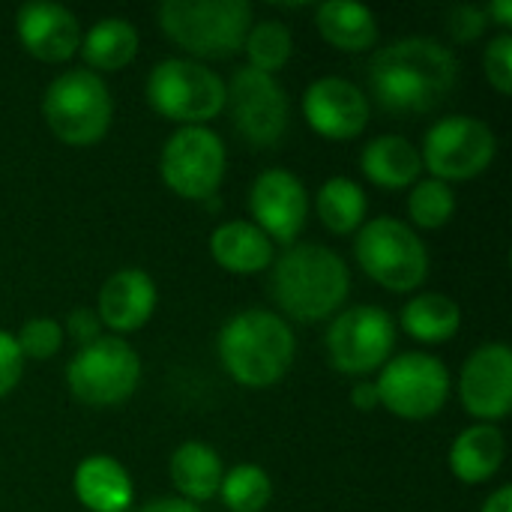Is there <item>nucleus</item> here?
Masks as SVG:
<instances>
[{
	"label": "nucleus",
	"mask_w": 512,
	"mask_h": 512,
	"mask_svg": "<svg viewBox=\"0 0 512 512\" xmlns=\"http://www.w3.org/2000/svg\"><path fill=\"white\" fill-rule=\"evenodd\" d=\"M24 360H51L63 348V327L54 318H30L15 333Z\"/></svg>",
	"instance_id": "obj_31"
},
{
	"label": "nucleus",
	"mask_w": 512,
	"mask_h": 512,
	"mask_svg": "<svg viewBox=\"0 0 512 512\" xmlns=\"http://www.w3.org/2000/svg\"><path fill=\"white\" fill-rule=\"evenodd\" d=\"M318 33L339 51H369L378 42V18L372 9L348 0H330L315 9Z\"/></svg>",
	"instance_id": "obj_24"
},
{
	"label": "nucleus",
	"mask_w": 512,
	"mask_h": 512,
	"mask_svg": "<svg viewBox=\"0 0 512 512\" xmlns=\"http://www.w3.org/2000/svg\"><path fill=\"white\" fill-rule=\"evenodd\" d=\"M75 498L90 512H126L132 507L135 486L129 471L114 456H87L72 477Z\"/></svg>",
	"instance_id": "obj_19"
},
{
	"label": "nucleus",
	"mask_w": 512,
	"mask_h": 512,
	"mask_svg": "<svg viewBox=\"0 0 512 512\" xmlns=\"http://www.w3.org/2000/svg\"><path fill=\"white\" fill-rule=\"evenodd\" d=\"M489 27L486 9L483 6H471V3H459L447 12V33L456 42H477Z\"/></svg>",
	"instance_id": "obj_33"
},
{
	"label": "nucleus",
	"mask_w": 512,
	"mask_h": 512,
	"mask_svg": "<svg viewBox=\"0 0 512 512\" xmlns=\"http://www.w3.org/2000/svg\"><path fill=\"white\" fill-rule=\"evenodd\" d=\"M210 255L222 270H228L234 276H252V273L270 270L273 243L252 222L231 219V222H222L210 234Z\"/></svg>",
	"instance_id": "obj_20"
},
{
	"label": "nucleus",
	"mask_w": 512,
	"mask_h": 512,
	"mask_svg": "<svg viewBox=\"0 0 512 512\" xmlns=\"http://www.w3.org/2000/svg\"><path fill=\"white\" fill-rule=\"evenodd\" d=\"M459 84L453 48L432 36H405L375 51L369 63L372 96L396 114L435 111Z\"/></svg>",
	"instance_id": "obj_1"
},
{
	"label": "nucleus",
	"mask_w": 512,
	"mask_h": 512,
	"mask_svg": "<svg viewBox=\"0 0 512 512\" xmlns=\"http://www.w3.org/2000/svg\"><path fill=\"white\" fill-rule=\"evenodd\" d=\"M366 192L360 183H354L351 177H330L315 198V210L321 225L330 234H354L363 228L366 222Z\"/></svg>",
	"instance_id": "obj_27"
},
{
	"label": "nucleus",
	"mask_w": 512,
	"mask_h": 512,
	"mask_svg": "<svg viewBox=\"0 0 512 512\" xmlns=\"http://www.w3.org/2000/svg\"><path fill=\"white\" fill-rule=\"evenodd\" d=\"M459 399L480 423H495L510 414L512 351L507 345L489 342L468 357L459 375Z\"/></svg>",
	"instance_id": "obj_16"
},
{
	"label": "nucleus",
	"mask_w": 512,
	"mask_h": 512,
	"mask_svg": "<svg viewBox=\"0 0 512 512\" xmlns=\"http://www.w3.org/2000/svg\"><path fill=\"white\" fill-rule=\"evenodd\" d=\"M24 51L42 63H66L81 48V24L60 3H24L15 15Z\"/></svg>",
	"instance_id": "obj_17"
},
{
	"label": "nucleus",
	"mask_w": 512,
	"mask_h": 512,
	"mask_svg": "<svg viewBox=\"0 0 512 512\" xmlns=\"http://www.w3.org/2000/svg\"><path fill=\"white\" fill-rule=\"evenodd\" d=\"M408 216L417 228L438 231L456 216V192L444 180H417L408 192Z\"/></svg>",
	"instance_id": "obj_30"
},
{
	"label": "nucleus",
	"mask_w": 512,
	"mask_h": 512,
	"mask_svg": "<svg viewBox=\"0 0 512 512\" xmlns=\"http://www.w3.org/2000/svg\"><path fill=\"white\" fill-rule=\"evenodd\" d=\"M348 291V264L321 243L288 246L270 264V297L288 318L300 324L333 318L345 306Z\"/></svg>",
	"instance_id": "obj_2"
},
{
	"label": "nucleus",
	"mask_w": 512,
	"mask_h": 512,
	"mask_svg": "<svg viewBox=\"0 0 512 512\" xmlns=\"http://www.w3.org/2000/svg\"><path fill=\"white\" fill-rule=\"evenodd\" d=\"M138 512H201L195 504L183 501V498H159V501H150L144 504Z\"/></svg>",
	"instance_id": "obj_37"
},
{
	"label": "nucleus",
	"mask_w": 512,
	"mask_h": 512,
	"mask_svg": "<svg viewBox=\"0 0 512 512\" xmlns=\"http://www.w3.org/2000/svg\"><path fill=\"white\" fill-rule=\"evenodd\" d=\"M219 495L231 512H264L273 498V480L261 465H237L225 471Z\"/></svg>",
	"instance_id": "obj_29"
},
{
	"label": "nucleus",
	"mask_w": 512,
	"mask_h": 512,
	"mask_svg": "<svg viewBox=\"0 0 512 512\" xmlns=\"http://www.w3.org/2000/svg\"><path fill=\"white\" fill-rule=\"evenodd\" d=\"M225 165V144L207 126H180L168 135L159 156L162 183L186 201L213 198L225 180Z\"/></svg>",
	"instance_id": "obj_10"
},
{
	"label": "nucleus",
	"mask_w": 512,
	"mask_h": 512,
	"mask_svg": "<svg viewBox=\"0 0 512 512\" xmlns=\"http://www.w3.org/2000/svg\"><path fill=\"white\" fill-rule=\"evenodd\" d=\"M360 171L381 189H411L423 174V159L405 135H378L363 147Z\"/></svg>",
	"instance_id": "obj_22"
},
{
	"label": "nucleus",
	"mask_w": 512,
	"mask_h": 512,
	"mask_svg": "<svg viewBox=\"0 0 512 512\" xmlns=\"http://www.w3.org/2000/svg\"><path fill=\"white\" fill-rule=\"evenodd\" d=\"M483 72L486 81L501 93H512V36L510 33H498L489 39L486 51H483Z\"/></svg>",
	"instance_id": "obj_32"
},
{
	"label": "nucleus",
	"mask_w": 512,
	"mask_h": 512,
	"mask_svg": "<svg viewBox=\"0 0 512 512\" xmlns=\"http://www.w3.org/2000/svg\"><path fill=\"white\" fill-rule=\"evenodd\" d=\"M147 102L180 126H204L225 108V81L192 57H168L147 75Z\"/></svg>",
	"instance_id": "obj_7"
},
{
	"label": "nucleus",
	"mask_w": 512,
	"mask_h": 512,
	"mask_svg": "<svg viewBox=\"0 0 512 512\" xmlns=\"http://www.w3.org/2000/svg\"><path fill=\"white\" fill-rule=\"evenodd\" d=\"M297 354V339L288 321L267 309H246L225 321L219 330L222 369L249 390L279 384Z\"/></svg>",
	"instance_id": "obj_3"
},
{
	"label": "nucleus",
	"mask_w": 512,
	"mask_h": 512,
	"mask_svg": "<svg viewBox=\"0 0 512 512\" xmlns=\"http://www.w3.org/2000/svg\"><path fill=\"white\" fill-rule=\"evenodd\" d=\"M243 51L249 57L246 66H252L258 72H267V75H276L279 69L288 66V60L294 54V36L282 21L267 18V21H258V24L249 27Z\"/></svg>",
	"instance_id": "obj_28"
},
{
	"label": "nucleus",
	"mask_w": 512,
	"mask_h": 512,
	"mask_svg": "<svg viewBox=\"0 0 512 512\" xmlns=\"http://www.w3.org/2000/svg\"><path fill=\"white\" fill-rule=\"evenodd\" d=\"M24 375V357L18 351L15 333L0 330V399L9 396Z\"/></svg>",
	"instance_id": "obj_34"
},
{
	"label": "nucleus",
	"mask_w": 512,
	"mask_h": 512,
	"mask_svg": "<svg viewBox=\"0 0 512 512\" xmlns=\"http://www.w3.org/2000/svg\"><path fill=\"white\" fill-rule=\"evenodd\" d=\"M498 156L495 129L474 114H447L435 126H429L420 159L423 168L432 171L435 180H474L480 177Z\"/></svg>",
	"instance_id": "obj_9"
},
{
	"label": "nucleus",
	"mask_w": 512,
	"mask_h": 512,
	"mask_svg": "<svg viewBox=\"0 0 512 512\" xmlns=\"http://www.w3.org/2000/svg\"><path fill=\"white\" fill-rule=\"evenodd\" d=\"M156 15L162 33L201 60L234 57L252 27L246 0H165Z\"/></svg>",
	"instance_id": "obj_4"
},
{
	"label": "nucleus",
	"mask_w": 512,
	"mask_h": 512,
	"mask_svg": "<svg viewBox=\"0 0 512 512\" xmlns=\"http://www.w3.org/2000/svg\"><path fill=\"white\" fill-rule=\"evenodd\" d=\"M351 405H354L357 411H363V414H369V411L381 408V399H378V387H375V381H360V384H354V387H351Z\"/></svg>",
	"instance_id": "obj_36"
},
{
	"label": "nucleus",
	"mask_w": 512,
	"mask_h": 512,
	"mask_svg": "<svg viewBox=\"0 0 512 512\" xmlns=\"http://www.w3.org/2000/svg\"><path fill=\"white\" fill-rule=\"evenodd\" d=\"M402 327L411 339L423 345L450 342L462 327V309L453 297L441 291H423L402 309Z\"/></svg>",
	"instance_id": "obj_26"
},
{
	"label": "nucleus",
	"mask_w": 512,
	"mask_h": 512,
	"mask_svg": "<svg viewBox=\"0 0 512 512\" xmlns=\"http://www.w3.org/2000/svg\"><path fill=\"white\" fill-rule=\"evenodd\" d=\"M381 408L402 420H429L450 399V372L432 354H402L381 366L375 381Z\"/></svg>",
	"instance_id": "obj_11"
},
{
	"label": "nucleus",
	"mask_w": 512,
	"mask_h": 512,
	"mask_svg": "<svg viewBox=\"0 0 512 512\" xmlns=\"http://www.w3.org/2000/svg\"><path fill=\"white\" fill-rule=\"evenodd\" d=\"M42 117L51 135L66 147H93L111 129L114 99L96 72L66 69L45 87Z\"/></svg>",
	"instance_id": "obj_5"
},
{
	"label": "nucleus",
	"mask_w": 512,
	"mask_h": 512,
	"mask_svg": "<svg viewBox=\"0 0 512 512\" xmlns=\"http://www.w3.org/2000/svg\"><path fill=\"white\" fill-rule=\"evenodd\" d=\"M66 384L75 402L87 408L123 405L141 384V357L120 336H99L75 351L66 366Z\"/></svg>",
	"instance_id": "obj_8"
},
{
	"label": "nucleus",
	"mask_w": 512,
	"mask_h": 512,
	"mask_svg": "<svg viewBox=\"0 0 512 512\" xmlns=\"http://www.w3.org/2000/svg\"><path fill=\"white\" fill-rule=\"evenodd\" d=\"M396 345L393 318L381 306H351L336 312L327 327V357L342 375H369L381 369Z\"/></svg>",
	"instance_id": "obj_12"
},
{
	"label": "nucleus",
	"mask_w": 512,
	"mask_h": 512,
	"mask_svg": "<svg viewBox=\"0 0 512 512\" xmlns=\"http://www.w3.org/2000/svg\"><path fill=\"white\" fill-rule=\"evenodd\" d=\"M360 270L393 294H411L429 279V249L420 234L393 216L363 222L354 240Z\"/></svg>",
	"instance_id": "obj_6"
},
{
	"label": "nucleus",
	"mask_w": 512,
	"mask_h": 512,
	"mask_svg": "<svg viewBox=\"0 0 512 512\" xmlns=\"http://www.w3.org/2000/svg\"><path fill=\"white\" fill-rule=\"evenodd\" d=\"M303 117L312 132L330 141H351L369 126L366 93L339 75H324L312 81L303 93Z\"/></svg>",
	"instance_id": "obj_15"
},
{
	"label": "nucleus",
	"mask_w": 512,
	"mask_h": 512,
	"mask_svg": "<svg viewBox=\"0 0 512 512\" xmlns=\"http://www.w3.org/2000/svg\"><path fill=\"white\" fill-rule=\"evenodd\" d=\"M156 300V282L144 270L126 267L102 282L96 297V315L111 333H135L153 318Z\"/></svg>",
	"instance_id": "obj_18"
},
{
	"label": "nucleus",
	"mask_w": 512,
	"mask_h": 512,
	"mask_svg": "<svg viewBox=\"0 0 512 512\" xmlns=\"http://www.w3.org/2000/svg\"><path fill=\"white\" fill-rule=\"evenodd\" d=\"M168 474H171V483H174V489H177V495L183 501L201 504V501H210V498L219 495L225 468H222L219 453L210 444L186 441L171 453Z\"/></svg>",
	"instance_id": "obj_23"
},
{
	"label": "nucleus",
	"mask_w": 512,
	"mask_h": 512,
	"mask_svg": "<svg viewBox=\"0 0 512 512\" xmlns=\"http://www.w3.org/2000/svg\"><path fill=\"white\" fill-rule=\"evenodd\" d=\"M78 51L90 72H120L138 54V30L126 18H99L87 33H81Z\"/></svg>",
	"instance_id": "obj_25"
},
{
	"label": "nucleus",
	"mask_w": 512,
	"mask_h": 512,
	"mask_svg": "<svg viewBox=\"0 0 512 512\" xmlns=\"http://www.w3.org/2000/svg\"><path fill=\"white\" fill-rule=\"evenodd\" d=\"M225 105L231 108L237 132L249 144L276 147L282 141L291 117V102L276 75L240 66L225 87Z\"/></svg>",
	"instance_id": "obj_13"
},
{
	"label": "nucleus",
	"mask_w": 512,
	"mask_h": 512,
	"mask_svg": "<svg viewBox=\"0 0 512 512\" xmlns=\"http://www.w3.org/2000/svg\"><path fill=\"white\" fill-rule=\"evenodd\" d=\"M486 18L495 21L504 33L512 27V0H495L486 6Z\"/></svg>",
	"instance_id": "obj_38"
},
{
	"label": "nucleus",
	"mask_w": 512,
	"mask_h": 512,
	"mask_svg": "<svg viewBox=\"0 0 512 512\" xmlns=\"http://www.w3.org/2000/svg\"><path fill=\"white\" fill-rule=\"evenodd\" d=\"M249 213L255 219L252 225L261 228L270 243H294L309 216V195L303 180L285 168L261 171L249 189Z\"/></svg>",
	"instance_id": "obj_14"
},
{
	"label": "nucleus",
	"mask_w": 512,
	"mask_h": 512,
	"mask_svg": "<svg viewBox=\"0 0 512 512\" xmlns=\"http://www.w3.org/2000/svg\"><path fill=\"white\" fill-rule=\"evenodd\" d=\"M63 336H69L78 348L96 342L102 336V321L96 315V309H87V306H78L69 312L66 318V327H63Z\"/></svg>",
	"instance_id": "obj_35"
},
{
	"label": "nucleus",
	"mask_w": 512,
	"mask_h": 512,
	"mask_svg": "<svg viewBox=\"0 0 512 512\" xmlns=\"http://www.w3.org/2000/svg\"><path fill=\"white\" fill-rule=\"evenodd\" d=\"M480 512H512V489L510 486H501L498 492H492L483 504Z\"/></svg>",
	"instance_id": "obj_39"
},
{
	"label": "nucleus",
	"mask_w": 512,
	"mask_h": 512,
	"mask_svg": "<svg viewBox=\"0 0 512 512\" xmlns=\"http://www.w3.org/2000/svg\"><path fill=\"white\" fill-rule=\"evenodd\" d=\"M507 456V438L495 423H477L456 435L450 447V471L465 486L492 480Z\"/></svg>",
	"instance_id": "obj_21"
}]
</instances>
